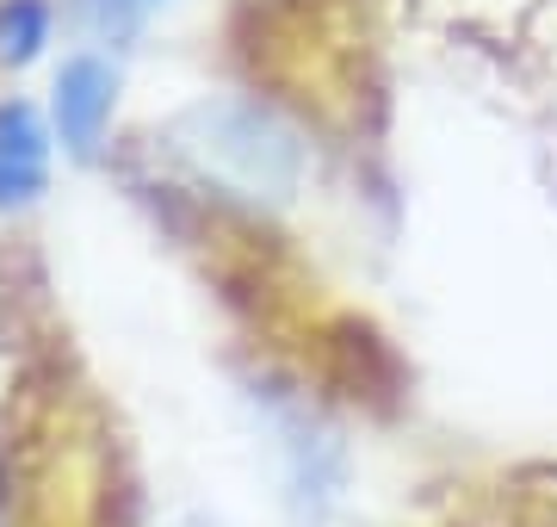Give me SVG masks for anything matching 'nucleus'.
Wrapping results in <instances>:
<instances>
[{"label":"nucleus","mask_w":557,"mask_h":527,"mask_svg":"<svg viewBox=\"0 0 557 527\" xmlns=\"http://www.w3.org/2000/svg\"><path fill=\"white\" fill-rule=\"evenodd\" d=\"M168 149L205 186L248 205H285L304 186L298 131L260 100H199L168 124Z\"/></svg>","instance_id":"nucleus-1"},{"label":"nucleus","mask_w":557,"mask_h":527,"mask_svg":"<svg viewBox=\"0 0 557 527\" xmlns=\"http://www.w3.org/2000/svg\"><path fill=\"white\" fill-rule=\"evenodd\" d=\"M50 44V7L44 0H0V62L25 69Z\"/></svg>","instance_id":"nucleus-4"},{"label":"nucleus","mask_w":557,"mask_h":527,"mask_svg":"<svg viewBox=\"0 0 557 527\" xmlns=\"http://www.w3.org/2000/svg\"><path fill=\"white\" fill-rule=\"evenodd\" d=\"M50 186V124L38 106L0 100V211H25Z\"/></svg>","instance_id":"nucleus-3"},{"label":"nucleus","mask_w":557,"mask_h":527,"mask_svg":"<svg viewBox=\"0 0 557 527\" xmlns=\"http://www.w3.org/2000/svg\"><path fill=\"white\" fill-rule=\"evenodd\" d=\"M119 106V69L106 57H69L50 87V124L69 156H94Z\"/></svg>","instance_id":"nucleus-2"},{"label":"nucleus","mask_w":557,"mask_h":527,"mask_svg":"<svg viewBox=\"0 0 557 527\" xmlns=\"http://www.w3.org/2000/svg\"><path fill=\"white\" fill-rule=\"evenodd\" d=\"M156 7H168V0H75V20L94 32V38H131Z\"/></svg>","instance_id":"nucleus-5"}]
</instances>
